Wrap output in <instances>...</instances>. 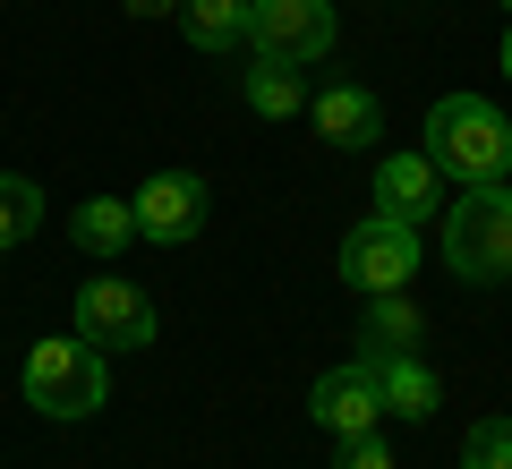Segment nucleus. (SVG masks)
I'll return each instance as SVG.
<instances>
[{
  "label": "nucleus",
  "instance_id": "obj_1",
  "mask_svg": "<svg viewBox=\"0 0 512 469\" xmlns=\"http://www.w3.org/2000/svg\"><path fill=\"white\" fill-rule=\"evenodd\" d=\"M419 154L444 171V180L487 188V180L512 171V120L487 103V94H444V103L427 111V145H419Z\"/></svg>",
  "mask_w": 512,
  "mask_h": 469
},
{
  "label": "nucleus",
  "instance_id": "obj_2",
  "mask_svg": "<svg viewBox=\"0 0 512 469\" xmlns=\"http://www.w3.org/2000/svg\"><path fill=\"white\" fill-rule=\"evenodd\" d=\"M444 265L461 282H512V180L461 188L444 205Z\"/></svg>",
  "mask_w": 512,
  "mask_h": 469
},
{
  "label": "nucleus",
  "instance_id": "obj_3",
  "mask_svg": "<svg viewBox=\"0 0 512 469\" xmlns=\"http://www.w3.org/2000/svg\"><path fill=\"white\" fill-rule=\"evenodd\" d=\"M18 384H26V410H43V418H94L103 393H111V367H103V350L86 333H60V342L26 350Z\"/></svg>",
  "mask_w": 512,
  "mask_h": 469
},
{
  "label": "nucleus",
  "instance_id": "obj_4",
  "mask_svg": "<svg viewBox=\"0 0 512 469\" xmlns=\"http://www.w3.org/2000/svg\"><path fill=\"white\" fill-rule=\"evenodd\" d=\"M342 18L333 0H248V52L256 60H282V69H316L333 52Z\"/></svg>",
  "mask_w": 512,
  "mask_h": 469
},
{
  "label": "nucleus",
  "instance_id": "obj_5",
  "mask_svg": "<svg viewBox=\"0 0 512 469\" xmlns=\"http://www.w3.org/2000/svg\"><path fill=\"white\" fill-rule=\"evenodd\" d=\"M410 273H419V231L410 222H393V214H376V222H359V231H342V282L350 290H410Z\"/></svg>",
  "mask_w": 512,
  "mask_h": 469
},
{
  "label": "nucleus",
  "instance_id": "obj_6",
  "mask_svg": "<svg viewBox=\"0 0 512 469\" xmlns=\"http://www.w3.org/2000/svg\"><path fill=\"white\" fill-rule=\"evenodd\" d=\"M77 333L94 350H146L154 342V299L137 282H120V273H94V282H77Z\"/></svg>",
  "mask_w": 512,
  "mask_h": 469
},
{
  "label": "nucleus",
  "instance_id": "obj_7",
  "mask_svg": "<svg viewBox=\"0 0 512 469\" xmlns=\"http://www.w3.org/2000/svg\"><path fill=\"white\" fill-rule=\"evenodd\" d=\"M128 205H137V239H154V248H188V239L205 231V205H214V197H205L197 171H154Z\"/></svg>",
  "mask_w": 512,
  "mask_h": 469
},
{
  "label": "nucleus",
  "instance_id": "obj_8",
  "mask_svg": "<svg viewBox=\"0 0 512 469\" xmlns=\"http://www.w3.org/2000/svg\"><path fill=\"white\" fill-rule=\"evenodd\" d=\"M308 410H316V427H325L333 444H350V435H376V427H384L376 367H367V359H350V367H325V376H316V393H308Z\"/></svg>",
  "mask_w": 512,
  "mask_h": 469
},
{
  "label": "nucleus",
  "instance_id": "obj_9",
  "mask_svg": "<svg viewBox=\"0 0 512 469\" xmlns=\"http://www.w3.org/2000/svg\"><path fill=\"white\" fill-rule=\"evenodd\" d=\"M376 205L419 231L427 214H444V171L427 163V154H384V163H376Z\"/></svg>",
  "mask_w": 512,
  "mask_h": 469
},
{
  "label": "nucleus",
  "instance_id": "obj_10",
  "mask_svg": "<svg viewBox=\"0 0 512 469\" xmlns=\"http://www.w3.org/2000/svg\"><path fill=\"white\" fill-rule=\"evenodd\" d=\"M308 120H316V137L333 145V154H359V145H376L384 137V103L367 86H325L308 103Z\"/></svg>",
  "mask_w": 512,
  "mask_h": 469
},
{
  "label": "nucleus",
  "instance_id": "obj_11",
  "mask_svg": "<svg viewBox=\"0 0 512 469\" xmlns=\"http://www.w3.org/2000/svg\"><path fill=\"white\" fill-rule=\"evenodd\" d=\"M376 367V393H384V418H436L444 410V384H436V367L419 359V350H393V359H367Z\"/></svg>",
  "mask_w": 512,
  "mask_h": 469
},
{
  "label": "nucleus",
  "instance_id": "obj_12",
  "mask_svg": "<svg viewBox=\"0 0 512 469\" xmlns=\"http://www.w3.org/2000/svg\"><path fill=\"white\" fill-rule=\"evenodd\" d=\"M359 359H393V350L419 342V307H410V290H376L367 299V325H359Z\"/></svg>",
  "mask_w": 512,
  "mask_h": 469
},
{
  "label": "nucleus",
  "instance_id": "obj_13",
  "mask_svg": "<svg viewBox=\"0 0 512 469\" xmlns=\"http://www.w3.org/2000/svg\"><path fill=\"white\" fill-rule=\"evenodd\" d=\"M180 26L197 52H248V0H180Z\"/></svg>",
  "mask_w": 512,
  "mask_h": 469
},
{
  "label": "nucleus",
  "instance_id": "obj_14",
  "mask_svg": "<svg viewBox=\"0 0 512 469\" xmlns=\"http://www.w3.org/2000/svg\"><path fill=\"white\" fill-rule=\"evenodd\" d=\"M69 239H77L86 256H120L128 239H137V205H120V197H86V205L69 214Z\"/></svg>",
  "mask_w": 512,
  "mask_h": 469
},
{
  "label": "nucleus",
  "instance_id": "obj_15",
  "mask_svg": "<svg viewBox=\"0 0 512 469\" xmlns=\"http://www.w3.org/2000/svg\"><path fill=\"white\" fill-rule=\"evenodd\" d=\"M239 94H248L256 120H299V111H308V86H299V69H282V60H256Z\"/></svg>",
  "mask_w": 512,
  "mask_h": 469
},
{
  "label": "nucleus",
  "instance_id": "obj_16",
  "mask_svg": "<svg viewBox=\"0 0 512 469\" xmlns=\"http://www.w3.org/2000/svg\"><path fill=\"white\" fill-rule=\"evenodd\" d=\"M43 231V188L26 180V171H0V256L18 248V239Z\"/></svg>",
  "mask_w": 512,
  "mask_h": 469
},
{
  "label": "nucleus",
  "instance_id": "obj_17",
  "mask_svg": "<svg viewBox=\"0 0 512 469\" xmlns=\"http://www.w3.org/2000/svg\"><path fill=\"white\" fill-rule=\"evenodd\" d=\"M461 469H512V418H478L461 435Z\"/></svg>",
  "mask_w": 512,
  "mask_h": 469
},
{
  "label": "nucleus",
  "instance_id": "obj_18",
  "mask_svg": "<svg viewBox=\"0 0 512 469\" xmlns=\"http://www.w3.org/2000/svg\"><path fill=\"white\" fill-rule=\"evenodd\" d=\"M342 469H393L384 435H350V444H342Z\"/></svg>",
  "mask_w": 512,
  "mask_h": 469
},
{
  "label": "nucleus",
  "instance_id": "obj_19",
  "mask_svg": "<svg viewBox=\"0 0 512 469\" xmlns=\"http://www.w3.org/2000/svg\"><path fill=\"white\" fill-rule=\"evenodd\" d=\"M128 18H180V0H128Z\"/></svg>",
  "mask_w": 512,
  "mask_h": 469
},
{
  "label": "nucleus",
  "instance_id": "obj_20",
  "mask_svg": "<svg viewBox=\"0 0 512 469\" xmlns=\"http://www.w3.org/2000/svg\"><path fill=\"white\" fill-rule=\"evenodd\" d=\"M504 77H512V26H504Z\"/></svg>",
  "mask_w": 512,
  "mask_h": 469
},
{
  "label": "nucleus",
  "instance_id": "obj_21",
  "mask_svg": "<svg viewBox=\"0 0 512 469\" xmlns=\"http://www.w3.org/2000/svg\"><path fill=\"white\" fill-rule=\"evenodd\" d=\"M504 18H512V0H504Z\"/></svg>",
  "mask_w": 512,
  "mask_h": 469
},
{
  "label": "nucleus",
  "instance_id": "obj_22",
  "mask_svg": "<svg viewBox=\"0 0 512 469\" xmlns=\"http://www.w3.org/2000/svg\"><path fill=\"white\" fill-rule=\"evenodd\" d=\"M504 180H512V171H504Z\"/></svg>",
  "mask_w": 512,
  "mask_h": 469
}]
</instances>
